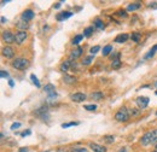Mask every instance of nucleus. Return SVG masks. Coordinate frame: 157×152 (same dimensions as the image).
<instances>
[{
    "mask_svg": "<svg viewBox=\"0 0 157 152\" xmlns=\"http://www.w3.org/2000/svg\"><path fill=\"white\" fill-rule=\"evenodd\" d=\"M29 66V60L25 58H16L12 62V68L17 70H25Z\"/></svg>",
    "mask_w": 157,
    "mask_h": 152,
    "instance_id": "1",
    "label": "nucleus"
},
{
    "mask_svg": "<svg viewBox=\"0 0 157 152\" xmlns=\"http://www.w3.org/2000/svg\"><path fill=\"white\" fill-rule=\"evenodd\" d=\"M115 120L117 122H127L129 120V112H128L127 108H121L115 114Z\"/></svg>",
    "mask_w": 157,
    "mask_h": 152,
    "instance_id": "2",
    "label": "nucleus"
},
{
    "mask_svg": "<svg viewBox=\"0 0 157 152\" xmlns=\"http://www.w3.org/2000/svg\"><path fill=\"white\" fill-rule=\"evenodd\" d=\"M149 101H150V99H149L147 97H138L137 99H136V103H137V105L140 108V109H145V108H147Z\"/></svg>",
    "mask_w": 157,
    "mask_h": 152,
    "instance_id": "3",
    "label": "nucleus"
},
{
    "mask_svg": "<svg viewBox=\"0 0 157 152\" xmlns=\"http://www.w3.org/2000/svg\"><path fill=\"white\" fill-rule=\"evenodd\" d=\"M2 40L6 44H12L15 41V34H12V32L10 30H5L2 32Z\"/></svg>",
    "mask_w": 157,
    "mask_h": 152,
    "instance_id": "4",
    "label": "nucleus"
},
{
    "mask_svg": "<svg viewBox=\"0 0 157 152\" xmlns=\"http://www.w3.org/2000/svg\"><path fill=\"white\" fill-rule=\"evenodd\" d=\"M1 53H2V56H4V57L7 58V59L13 58V56H15V51H13V48H12V47H10V46L4 47V48H2V51H1Z\"/></svg>",
    "mask_w": 157,
    "mask_h": 152,
    "instance_id": "5",
    "label": "nucleus"
},
{
    "mask_svg": "<svg viewBox=\"0 0 157 152\" xmlns=\"http://www.w3.org/2000/svg\"><path fill=\"white\" fill-rule=\"evenodd\" d=\"M35 114L38 117H40L41 120H48L50 118V115H48V111L46 108H40L35 111Z\"/></svg>",
    "mask_w": 157,
    "mask_h": 152,
    "instance_id": "6",
    "label": "nucleus"
},
{
    "mask_svg": "<svg viewBox=\"0 0 157 152\" xmlns=\"http://www.w3.org/2000/svg\"><path fill=\"white\" fill-rule=\"evenodd\" d=\"M25 39H27V33H25V32L18 30V32L15 34V41H16L17 45H21Z\"/></svg>",
    "mask_w": 157,
    "mask_h": 152,
    "instance_id": "7",
    "label": "nucleus"
},
{
    "mask_svg": "<svg viewBox=\"0 0 157 152\" xmlns=\"http://www.w3.org/2000/svg\"><path fill=\"white\" fill-rule=\"evenodd\" d=\"M70 98H71V100L75 101V103H82V101L86 100V94L78 92V93H74V94L70 95Z\"/></svg>",
    "mask_w": 157,
    "mask_h": 152,
    "instance_id": "8",
    "label": "nucleus"
},
{
    "mask_svg": "<svg viewBox=\"0 0 157 152\" xmlns=\"http://www.w3.org/2000/svg\"><path fill=\"white\" fill-rule=\"evenodd\" d=\"M140 144H141L143 146H147V145L151 144V132H147V133H145L141 136Z\"/></svg>",
    "mask_w": 157,
    "mask_h": 152,
    "instance_id": "9",
    "label": "nucleus"
},
{
    "mask_svg": "<svg viewBox=\"0 0 157 152\" xmlns=\"http://www.w3.org/2000/svg\"><path fill=\"white\" fill-rule=\"evenodd\" d=\"M90 147H91V150H93V152H106L105 146H101L96 142H90Z\"/></svg>",
    "mask_w": 157,
    "mask_h": 152,
    "instance_id": "10",
    "label": "nucleus"
},
{
    "mask_svg": "<svg viewBox=\"0 0 157 152\" xmlns=\"http://www.w3.org/2000/svg\"><path fill=\"white\" fill-rule=\"evenodd\" d=\"M81 55H82V48H81V47H76L75 50H73V51L70 52V59H71V60H75V59H78V57H81Z\"/></svg>",
    "mask_w": 157,
    "mask_h": 152,
    "instance_id": "11",
    "label": "nucleus"
},
{
    "mask_svg": "<svg viewBox=\"0 0 157 152\" xmlns=\"http://www.w3.org/2000/svg\"><path fill=\"white\" fill-rule=\"evenodd\" d=\"M33 18H34V11H32V10H25L22 13V19L25 21V22H28V21H30Z\"/></svg>",
    "mask_w": 157,
    "mask_h": 152,
    "instance_id": "12",
    "label": "nucleus"
},
{
    "mask_svg": "<svg viewBox=\"0 0 157 152\" xmlns=\"http://www.w3.org/2000/svg\"><path fill=\"white\" fill-rule=\"evenodd\" d=\"M73 16V12H70V11H64V12H60L57 15V21H65V19L70 18Z\"/></svg>",
    "mask_w": 157,
    "mask_h": 152,
    "instance_id": "13",
    "label": "nucleus"
},
{
    "mask_svg": "<svg viewBox=\"0 0 157 152\" xmlns=\"http://www.w3.org/2000/svg\"><path fill=\"white\" fill-rule=\"evenodd\" d=\"M63 80H64V82L68 83V85H73V83H75V82L78 81V78H76L75 76H70V75H68V74H64V75H63Z\"/></svg>",
    "mask_w": 157,
    "mask_h": 152,
    "instance_id": "14",
    "label": "nucleus"
},
{
    "mask_svg": "<svg viewBox=\"0 0 157 152\" xmlns=\"http://www.w3.org/2000/svg\"><path fill=\"white\" fill-rule=\"evenodd\" d=\"M16 27H17L20 30H22V32H25V30L29 28V24H28V22H25V21L21 19V21H18V22H17Z\"/></svg>",
    "mask_w": 157,
    "mask_h": 152,
    "instance_id": "15",
    "label": "nucleus"
},
{
    "mask_svg": "<svg viewBox=\"0 0 157 152\" xmlns=\"http://www.w3.org/2000/svg\"><path fill=\"white\" fill-rule=\"evenodd\" d=\"M93 27H94V29L103 30V29L105 28V24H104V22H103L100 18H96L94 19V22H93Z\"/></svg>",
    "mask_w": 157,
    "mask_h": 152,
    "instance_id": "16",
    "label": "nucleus"
},
{
    "mask_svg": "<svg viewBox=\"0 0 157 152\" xmlns=\"http://www.w3.org/2000/svg\"><path fill=\"white\" fill-rule=\"evenodd\" d=\"M128 39H129V35H128V34H120V35H117V36L115 38V42H116V44H123V42H126Z\"/></svg>",
    "mask_w": 157,
    "mask_h": 152,
    "instance_id": "17",
    "label": "nucleus"
},
{
    "mask_svg": "<svg viewBox=\"0 0 157 152\" xmlns=\"http://www.w3.org/2000/svg\"><path fill=\"white\" fill-rule=\"evenodd\" d=\"M44 92H46L47 95L53 94V93H56V88H55V86H53V85L48 83V85H46V86L44 87Z\"/></svg>",
    "mask_w": 157,
    "mask_h": 152,
    "instance_id": "18",
    "label": "nucleus"
},
{
    "mask_svg": "<svg viewBox=\"0 0 157 152\" xmlns=\"http://www.w3.org/2000/svg\"><path fill=\"white\" fill-rule=\"evenodd\" d=\"M140 7H141V4L140 2H132V4H129L127 6V11H136V10L140 9Z\"/></svg>",
    "mask_w": 157,
    "mask_h": 152,
    "instance_id": "19",
    "label": "nucleus"
},
{
    "mask_svg": "<svg viewBox=\"0 0 157 152\" xmlns=\"http://www.w3.org/2000/svg\"><path fill=\"white\" fill-rule=\"evenodd\" d=\"M113 52V46L111 45H106V46H104L103 47V56H109L110 53Z\"/></svg>",
    "mask_w": 157,
    "mask_h": 152,
    "instance_id": "20",
    "label": "nucleus"
},
{
    "mask_svg": "<svg viewBox=\"0 0 157 152\" xmlns=\"http://www.w3.org/2000/svg\"><path fill=\"white\" fill-rule=\"evenodd\" d=\"M93 32H94V27H87V28L83 30V36L90 38V36L93 34Z\"/></svg>",
    "mask_w": 157,
    "mask_h": 152,
    "instance_id": "21",
    "label": "nucleus"
},
{
    "mask_svg": "<svg viewBox=\"0 0 157 152\" xmlns=\"http://www.w3.org/2000/svg\"><path fill=\"white\" fill-rule=\"evenodd\" d=\"M111 66H113V69L117 70V69H120V68L122 66V62H121L120 59H116V60H113V63H111Z\"/></svg>",
    "mask_w": 157,
    "mask_h": 152,
    "instance_id": "22",
    "label": "nucleus"
},
{
    "mask_svg": "<svg viewBox=\"0 0 157 152\" xmlns=\"http://www.w3.org/2000/svg\"><path fill=\"white\" fill-rule=\"evenodd\" d=\"M115 15H116L117 17H120V18H127V11H126V10H122V9L116 11Z\"/></svg>",
    "mask_w": 157,
    "mask_h": 152,
    "instance_id": "23",
    "label": "nucleus"
},
{
    "mask_svg": "<svg viewBox=\"0 0 157 152\" xmlns=\"http://www.w3.org/2000/svg\"><path fill=\"white\" fill-rule=\"evenodd\" d=\"M91 98L92 99H94V100H100V99H103L104 98V95L101 92H94V93H92L91 94Z\"/></svg>",
    "mask_w": 157,
    "mask_h": 152,
    "instance_id": "24",
    "label": "nucleus"
},
{
    "mask_svg": "<svg viewBox=\"0 0 157 152\" xmlns=\"http://www.w3.org/2000/svg\"><path fill=\"white\" fill-rule=\"evenodd\" d=\"M83 39V34H78V35H76L75 38L73 39V45H75V46H78V44L81 42V40Z\"/></svg>",
    "mask_w": 157,
    "mask_h": 152,
    "instance_id": "25",
    "label": "nucleus"
},
{
    "mask_svg": "<svg viewBox=\"0 0 157 152\" xmlns=\"http://www.w3.org/2000/svg\"><path fill=\"white\" fill-rule=\"evenodd\" d=\"M69 68H70V62H68V60L60 64V70H62L63 73H65V71H67Z\"/></svg>",
    "mask_w": 157,
    "mask_h": 152,
    "instance_id": "26",
    "label": "nucleus"
},
{
    "mask_svg": "<svg viewBox=\"0 0 157 152\" xmlns=\"http://www.w3.org/2000/svg\"><path fill=\"white\" fill-rule=\"evenodd\" d=\"M151 144H156L157 145V129L151 131Z\"/></svg>",
    "mask_w": 157,
    "mask_h": 152,
    "instance_id": "27",
    "label": "nucleus"
},
{
    "mask_svg": "<svg viewBox=\"0 0 157 152\" xmlns=\"http://www.w3.org/2000/svg\"><path fill=\"white\" fill-rule=\"evenodd\" d=\"M103 139H104L105 142H108V144H113V142L115 141V138H114L113 135H104Z\"/></svg>",
    "mask_w": 157,
    "mask_h": 152,
    "instance_id": "28",
    "label": "nucleus"
},
{
    "mask_svg": "<svg viewBox=\"0 0 157 152\" xmlns=\"http://www.w3.org/2000/svg\"><path fill=\"white\" fill-rule=\"evenodd\" d=\"M93 57H94V56H88V57L83 58L82 64H83V65H90V64L92 63V60H93Z\"/></svg>",
    "mask_w": 157,
    "mask_h": 152,
    "instance_id": "29",
    "label": "nucleus"
},
{
    "mask_svg": "<svg viewBox=\"0 0 157 152\" xmlns=\"http://www.w3.org/2000/svg\"><path fill=\"white\" fill-rule=\"evenodd\" d=\"M30 80L33 81V83H34V85H35L36 87H40L39 78H38V77H36V76H35V75H34V74H32V75H30Z\"/></svg>",
    "mask_w": 157,
    "mask_h": 152,
    "instance_id": "30",
    "label": "nucleus"
},
{
    "mask_svg": "<svg viewBox=\"0 0 157 152\" xmlns=\"http://www.w3.org/2000/svg\"><path fill=\"white\" fill-rule=\"evenodd\" d=\"M78 122H69V123H63L62 124V128H69V127H73V126H78Z\"/></svg>",
    "mask_w": 157,
    "mask_h": 152,
    "instance_id": "31",
    "label": "nucleus"
},
{
    "mask_svg": "<svg viewBox=\"0 0 157 152\" xmlns=\"http://www.w3.org/2000/svg\"><path fill=\"white\" fill-rule=\"evenodd\" d=\"M99 51H100V47H99V46H94V47H92V48L90 50V52H91V56H94L96 53H98Z\"/></svg>",
    "mask_w": 157,
    "mask_h": 152,
    "instance_id": "32",
    "label": "nucleus"
},
{
    "mask_svg": "<svg viewBox=\"0 0 157 152\" xmlns=\"http://www.w3.org/2000/svg\"><path fill=\"white\" fill-rule=\"evenodd\" d=\"M140 36H141V34H139V33H133V34H132V36H131V39H132L133 41L138 42V41L140 40Z\"/></svg>",
    "mask_w": 157,
    "mask_h": 152,
    "instance_id": "33",
    "label": "nucleus"
},
{
    "mask_svg": "<svg viewBox=\"0 0 157 152\" xmlns=\"http://www.w3.org/2000/svg\"><path fill=\"white\" fill-rule=\"evenodd\" d=\"M86 110H88V111H94L96 109H97V105H94V104H92V105H85L83 106Z\"/></svg>",
    "mask_w": 157,
    "mask_h": 152,
    "instance_id": "34",
    "label": "nucleus"
},
{
    "mask_svg": "<svg viewBox=\"0 0 157 152\" xmlns=\"http://www.w3.org/2000/svg\"><path fill=\"white\" fill-rule=\"evenodd\" d=\"M20 127H21V123H18V122H15V123H12V124H11V131L18 129Z\"/></svg>",
    "mask_w": 157,
    "mask_h": 152,
    "instance_id": "35",
    "label": "nucleus"
},
{
    "mask_svg": "<svg viewBox=\"0 0 157 152\" xmlns=\"http://www.w3.org/2000/svg\"><path fill=\"white\" fill-rule=\"evenodd\" d=\"M120 57H121V53H120V52H116V53H114V55L111 56V59H113V60H116V59H120Z\"/></svg>",
    "mask_w": 157,
    "mask_h": 152,
    "instance_id": "36",
    "label": "nucleus"
},
{
    "mask_svg": "<svg viewBox=\"0 0 157 152\" xmlns=\"http://www.w3.org/2000/svg\"><path fill=\"white\" fill-rule=\"evenodd\" d=\"M74 152H88V150L85 147H78V149H74Z\"/></svg>",
    "mask_w": 157,
    "mask_h": 152,
    "instance_id": "37",
    "label": "nucleus"
},
{
    "mask_svg": "<svg viewBox=\"0 0 157 152\" xmlns=\"http://www.w3.org/2000/svg\"><path fill=\"white\" fill-rule=\"evenodd\" d=\"M0 76H1L2 78H5V77H9V74H7V71L1 70V71H0Z\"/></svg>",
    "mask_w": 157,
    "mask_h": 152,
    "instance_id": "38",
    "label": "nucleus"
},
{
    "mask_svg": "<svg viewBox=\"0 0 157 152\" xmlns=\"http://www.w3.org/2000/svg\"><path fill=\"white\" fill-rule=\"evenodd\" d=\"M30 134H32V132H30L29 129H27L25 132H23V133L21 134V136H23V138H24V136H28V135H30Z\"/></svg>",
    "mask_w": 157,
    "mask_h": 152,
    "instance_id": "39",
    "label": "nucleus"
},
{
    "mask_svg": "<svg viewBox=\"0 0 157 152\" xmlns=\"http://www.w3.org/2000/svg\"><path fill=\"white\" fill-rule=\"evenodd\" d=\"M131 111H132V115H133V116H138V115L140 114V111L137 110V109H132Z\"/></svg>",
    "mask_w": 157,
    "mask_h": 152,
    "instance_id": "40",
    "label": "nucleus"
},
{
    "mask_svg": "<svg viewBox=\"0 0 157 152\" xmlns=\"http://www.w3.org/2000/svg\"><path fill=\"white\" fill-rule=\"evenodd\" d=\"M18 152H29V149L28 147H21Z\"/></svg>",
    "mask_w": 157,
    "mask_h": 152,
    "instance_id": "41",
    "label": "nucleus"
},
{
    "mask_svg": "<svg viewBox=\"0 0 157 152\" xmlns=\"http://www.w3.org/2000/svg\"><path fill=\"white\" fill-rule=\"evenodd\" d=\"M62 2H63V1H60V2H56V4L53 5V7H55V9H59V7H60V5H62Z\"/></svg>",
    "mask_w": 157,
    "mask_h": 152,
    "instance_id": "42",
    "label": "nucleus"
},
{
    "mask_svg": "<svg viewBox=\"0 0 157 152\" xmlns=\"http://www.w3.org/2000/svg\"><path fill=\"white\" fill-rule=\"evenodd\" d=\"M150 51H151L152 53H155V52H156V51H157V45H155V46H154V47H152V48H151Z\"/></svg>",
    "mask_w": 157,
    "mask_h": 152,
    "instance_id": "43",
    "label": "nucleus"
},
{
    "mask_svg": "<svg viewBox=\"0 0 157 152\" xmlns=\"http://www.w3.org/2000/svg\"><path fill=\"white\" fill-rule=\"evenodd\" d=\"M156 5H157L156 2H151V4L149 5V6H150V7H156V9H157V6H156Z\"/></svg>",
    "mask_w": 157,
    "mask_h": 152,
    "instance_id": "44",
    "label": "nucleus"
},
{
    "mask_svg": "<svg viewBox=\"0 0 157 152\" xmlns=\"http://www.w3.org/2000/svg\"><path fill=\"white\" fill-rule=\"evenodd\" d=\"M9 85H10V87H13V85H15V83H13V81H12V80H9Z\"/></svg>",
    "mask_w": 157,
    "mask_h": 152,
    "instance_id": "45",
    "label": "nucleus"
},
{
    "mask_svg": "<svg viewBox=\"0 0 157 152\" xmlns=\"http://www.w3.org/2000/svg\"><path fill=\"white\" fill-rule=\"evenodd\" d=\"M10 0H1V5H4V4H6V2H9Z\"/></svg>",
    "mask_w": 157,
    "mask_h": 152,
    "instance_id": "46",
    "label": "nucleus"
},
{
    "mask_svg": "<svg viewBox=\"0 0 157 152\" xmlns=\"http://www.w3.org/2000/svg\"><path fill=\"white\" fill-rule=\"evenodd\" d=\"M5 22H6V18H5V17H1V23H2V24H4V23H5Z\"/></svg>",
    "mask_w": 157,
    "mask_h": 152,
    "instance_id": "47",
    "label": "nucleus"
},
{
    "mask_svg": "<svg viewBox=\"0 0 157 152\" xmlns=\"http://www.w3.org/2000/svg\"><path fill=\"white\" fill-rule=\"evenodd\" d=\"M126 150H127V149H126V147H123V149H121V150H120V152H126Z\"/></svg>",
    "mask_w": 157,
    "mask_h": 152,
    "instance_id": "48",
    "label": "nucleus"
},
{
    "mask_svg": "<svg viewBox=\"0 0 157 152\" xmlns=\"http://www.w3.org/2000/svg\"><path fill=\"white\" fill-rule=\"evenodd\" d=\"M155 86H156V87H157V81H156V82H155Z\"/></svg>",
    "mask_w": 157,
    "mask_h": 152,
    "instance_id": "49",
    "label": "nucleus"
},
{
    "mask_svg": "<svg viewBox=\"0 0 157 152\" xmlns=\"http://www.w3.org/2000/svg\"><path fill=\"white\" fill-rule=\"evenodd\" d=\"M65 152H71V151H65Z\"/></svg>",
    "mask_w": 157,
    "mask_h": 152,
    "instance_id": "50",
    "label": "nucleus"
},
{
    "mask_svg": "<svg viewBox=\"0 0 157 152\" xmlns=\"http://www.w3.org/2000/svg\"><path fill=\"white\" fill-rule=\"evenodd\" d=\"M156 150H157V145H156Z\"/></svg>",
    "mask_w": 157,
    "mask_h": 152,
    "instance_id": "51",
    "label": "nucleus"
},
{
    "mask_svg": "<svg viewBox=\"0 0 157 152\" xmlns=\"http://www.w3.org/2000/svg\"><path fill=\"white\" fill-rule=\"evenodd\" d=\"M152 152H157V151H152Z\"/></svg>",
    "mask_w": 157,
    "mask_h": 152,
    "instance_id": "52",
    "label": "nucleus"
},
{
    "mask_svg": "<svg viewBox=\"0 0 157 152\" xmlns=\"http://www.w3.org/2000/svg\"><path fill=\"white\" fill-rule=\"evenodd\" d=\"M156 95H157V92H156Z\"/></svg>",
    "mask_w": 157,
    "mask_h": 152,
    "instance_id": "53",
    "label": "nucleus"
},
{
    "mask_svg": "<svg viewBox=\"0 0 157 152\" xmlns=\"http://www.w3.org/2000/svg\"><path fill=\"white\" fill-rule=\"evenodd\" d=\"M156 115H157V112H156Z\"/></svg>",
    "mask_w": 157,
    "mask_h": 152,
    "instance_id": "54",
    "label": "nucleus"
},
{
    "mask_svg": "<svg viewBox=\"0 0 157 152\" xmlns=\"http://www.w3.org/2000/svg\"><path fill=\"white\" fill-rule=\"evenodd\" d=\"M46 152H47V151H46Z\"/></svg>",
    "mask_w": 157,
    "mask_h": 152,
    "instance_id": "55",
    "label": "nucleus"
}]
</instances>
